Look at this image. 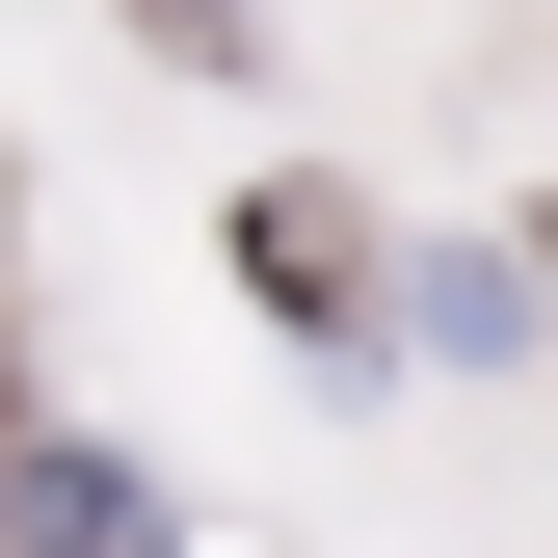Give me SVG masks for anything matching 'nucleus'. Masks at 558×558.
Returning a JSON list of instances; mask_svg holds the SVG:
<instances>
[{
	"mask_svg": "<svg viewBox=\"0 0 558 558\" xmlns=\"http://www.w3.org/2000/svg\"><path fill=\"white\" fill-rule=\"evenodd\" d=\"M240 293L293 319V345H345V319H373V240H345L319 186H266V214H240Z\"/></svg>",
	"mask_w": 558,
	"mask_h": 558,
	"instance_id": "f257e3e1",
	"label": "nucleus"
},
{
	"mask_svg": "<svg viewBox=\"0 0 558 558\" xmlns=\"http://www.w3.org/2000/svg\"><path fill=\"white\" fill-rule=\"evenodd\" d=\"M0 532H27V558H160L133 452H27V478H0Z\"/></svg>",
	"mask_w": 558,
	"mask_h": 558,
	"instance_id": "f03ea898",
	"label": "nucleus"
}]
</instances>
